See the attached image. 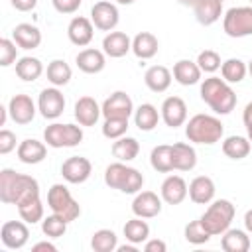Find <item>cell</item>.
<instances>
[{
	"mask_svg": "<svg viewBox=\"0 0 252 252\" xmlns=\"http://www.w3.org/2000/svg\"><path fill=\"white\" fill-rule=\"evenodd\" d=\"M39 195V183L26 173H18L10 167L0 171V201L6 205H20Z\"/></svg>",
	"mask_w": 252,
	"mask_h": 252,
	"instance_id": "1",
	"label": "cell"
},
{
	"mask_svg": "<svg viewBox=\"0 0 252 252\" xmlns=\"http://www.w3.org/2000/svg\"><path fill=\"white\" fill-rule=\"evenodd\" d=\"M201 98L217 114H230L236 106V93L220 77H209L201 85Z\"/></svg>",
	"mask_w": 252,
	"mask_h": 252,
	"instance_id": "2",
	"label": "cell"
},
{
	"mask_svg": "<svg viewBox=\"0 0 252 252\" xmlns=\"http://www.w3.org/2000/svg\"><path fill=\"white\" fill-rule=\"evenodd\" d=\"M224 134V126L217 116L211 114H195L185 124V136L193 144H217Z\"/></svg>",
	"mask_w": 252,
	"mask_h": 252,
	"instance_id": "3",
	"label": "cell"
},
{
	"mask_svg": "<svg viewBox=\"0 0 252 252\" xmlns=\"http://www.w3.org/2000/svg\"><path fill=\"white\" fill-rule=\"evenodd\" d=\"M104 183L110 189H118L122 193H138L142 191L144 175L136 167H130L124 161H116L104 169Z\"/></svg>",
	"mask_w": 252,
	"mask_h": 252,
	"instance_id": "4",
	"label": "cell"
},
{
	"mask_svg": "<svg viewBox=\"0 0 252 252\" xmlns=\"http://www.w3.org/2000/svg\"><path fill=\"white\" fill-rule=\"evenodd\" d=\"M234 213H236V209L228 199H217L209 205V209L203 213V217L199 220L211 232V236H217L230 228Z\"/></svg>",
	"mask_w": 252,
	"mask_h": 252,
	"instance_id": "5",
	"label": "cell"
},
{
	"mask_svg": "<svg viewBox=\"0 0 252 252\" xmlns=\"http://www.w3.org/2000/svg\"><path fill=\"white\" fill-rule=\"evenodd\" d=\"M47 207L51 213L63 217L67 222H73L81 215V205L73 199L71 191L63 183H53L47 191Z\"/></svg>",
	"mask_w": 252,
	"mask_h": 252,
	"instance_id": "6",
	"label": "cell"
},
{
	"mask_svg": "<svg viewBox=\"0 0 252 252\" xmlns=\"http://www.w3.org/2000/svg\"><path fill=\"white\" fill-rule=\"evenodd\" d=\"M43 140L49 148H75L83 142V128L81 124H61L53 122L43 130Z\"/></svg>",
	"mask_w": 252,
	"mask_h": 252,
	"instance_id": "7",
	"label": "cell"
},
{
	"mask_svg": "<svg viewBox=\"0 0 252 252\" xmlns=\"http://www.w3.org/2000/svg\"><path fill=\"white\" fill-rule=\"evenodd\" d=\"M222 30L228 37L252 35V6H236L226 10L222 18Z\"/></svg>",
	"mask_w": 252,
	"mask_h": 252,
	"instance_id": "8",
	"label": "cell"
},
{
	"mask_svg": "<svg viewBox=\"0 0 252 252\" xmlns=\"http://www.w3.org/2000/svg\"><path fill=\"white\" fill-rule=\"evenodd\" d=\"M118 20H120V14H118L116 4H112L108 0H100V2L93 4V8H91V22L94 24L96 30L112 32L118 26Z\"/></svg>",
	"mask_w": 252,
	"mask_h": 252,
	"instance_id": "9",
	"label": "cell"
},
{
	"mask_svg": "<svg viewBox=\"0 0 252 252\" xmlns=\"http://www.w3.org/2000/svg\"><path fill=\"white\" fill-rule=\"evenodd\" d=\"M37 110L47 120L59 118L63 114V110H65V96H63V93L57 87L43 89L39 93V98H37Z\"/></svg>",
	"mask_w": 252,
	"mask_h": 252,
	"instance_id": "10",
	"label": "cell"
},
{
	"mask_svg": "<svg viewBox=\"0 0 252 252\" xmlns=\"http://www.w3.org/2000/svg\"><path fill=\"white\" fill-rule=\"evenodd\" d=\"M93 173V163L83 158V156H71L63 161L61 165V175L67 183H73V185H79V183H85Z\"/></svg>",
	"mask_w": 252,
	"mask_h": 252,
	"instance_id": "11",
	"label": "cell"
},
{
	"mask_svg": "<svg viewBox=\"0 0 252 252\" xmlns=\"http://www.w3.org/2000/svg\"><path fill=\"white\" fill-rule=\"evenodd\" d=\"M28 238H30V228H28L26 220L24 222L22 220H8L0 228V240L10 250L24 248L28 244Z\"/></svg>",
	"mask_w": 252,
	"mask_h": 252,
	"instance_id": "12",
	"label": "cell"
},
{
	"mask_svg": "<svg viewBox=\"0 0 252 252\" xmlns=\"http://www.w3.org/2000/svg\"><path fill=\"white\" fill-rule=\"evenodd\" d=\"M100 108L104 118H130L134 112V102L124 91H116L108 98H104Z\"/></svg>",
	"mask_w": 252,
	"mask_h": 252,
	"instance_id": "13",
	"label": "cell"
},
{
	"mask_svg": "<svg viewBox=\"0 0 252 252\" xmlns=\"http://www.w3.org/2000/svg\"><path fill=\"white\" fill-rule=\"evenodd\" d=\"M8 114L20 126L30 124L35 116V102L30 94H14L8 102Z\"/></svg>",
	"mask_w": 252,
	"mask_h": 252,
	"instance_id": "14",
	"label": "cell"
},
{
	"mask_svg": "<svg viewBox=\"0 0 252 252\" xmlns=\"http://www.w3.org/2000/svg\"><path fill=\"white\" fill-rule=\"evenodd\" d=\"M161 201L154 191H138L132 201V213L140 219H154L161 213Z\"/></svg>",
	"mask_w": 252,
	"mask_h": 252,
	"instance_id": "15",
	"label": "cell"
},
{
	"mask_svg": "<svg viewBox=\"0 0 252 252\" xmlns=\"http://www.w3.org/2000/svg\"><path fill=\"white\" fill-rule=\"evenodd\" d=\"M161 120L169 128L183 126L187 120V104L181 96H167L161 104Z\"/></svg>",
	"mask_w": 252,
	"mask_h": 252,
	"instance_id": "16",
	"label": "cell"
},
{
	"mask_svg": "<svg viewBox=\"0 0 252 252\" xmlns=\"http://www.w3.org/2000/svg\"><path fill=\"white\" fill-rule=\"evenodd\" d=\"M67 35H69V41L73 45L85 47V45H89L93 41L94 24L85 16H75L67 26Z\"/></svg>",
	"mask_w": 252,
	"mask_h": 252,
	"instance_id": "17",
	"label": "cell"
},
{
	"mask_svg": "<svg viewBox=\"0 0 252 252\" xmlns=\"http://www.w3.org/2000/svg\"><path fill=\"white\" fill-rule=\"evenodd\" d=\"M189 195V187L181 175H167L161 183V199L167 205H179Z\"/></svg>",
	"mask_w": 252,
	"mask_h": 252,
	"instance_id": "18",
	"label": "cell"
},
{
	"mask_svg": "<svg viewBox=\"0 0 252 252\" xmlns=\"http://www.w3.org/2000/svg\"><path fill=\"white\" fill-rule=\"evenodd\" d=\"M102 51L112 57V59H118V57H124L128 51H132V39L128 37V33L124 32H108L102 39Z\"/></svg>",
	"mask_w": 252,
	"mask_h": 252,
	"instance_id": "19",
	"label": "cell"
},
{
	"mask_svg": "<svg viewBox=\"0 0 252 252\" xmlns=\"http://www.w3.org/2000/svg\"><path fill=\"white\" fill-rule=\"evenodd\" d=\"M100 114H102V108L93 96H81L75 102V120L81 126H94Z\"/></svg>",
	"mask_w": 252,
	"mask_h": 252,
	"instance_id": "20",
	"label": "cell"
},
{
	"mask_svg": "<svg viewBox=\"0 0 252 252\" xmlns=\"http://www.w3.org/2000/svg\"><path fill=\"white\" fill-rule=\"evenodd\" d=\"M47 156V146L39 140H33V138H28L24 142H20L18 146V159L22 163H28V165H35V163H41Z\"/></svg>",
	"mask_w": 252,
	"mask_h": 252,
	"instance_id": "21",
	"label": "cell"
},
{
	"mask_svg": "<svg viewBox=\"0 0 252 252\" xmlns=\"http://www.w3.org/2000/svg\"><path fill=\"white\" fill-rule=\"evenodd\" d=\"M215 181L207 175H197L189 183V199L197 205H207L215 199Z\"/></svg>",
	"mask_w": 252,
	"mask_h": 252,
	"instance_id": "22",
	"label": "cell"
},
{
	"mask_svg": "<svg viewBox=\"0 0 252 252\" xmlns=\"http://www.w3.org/2000/svg\"><path fill=\"white\" fill-rule=\"evenodd\" d=\"M104 55H106L104 51L89 47V49L79 51V55H77L75 61H77V67H79L83 73L96 75V73H100V71L104 69V65H106V57H104Z\"/></svg>",
	"mask_w": 252,
	"mask_h": 252,
	"instance_id": "23",
	"label": "cell"
},
{
	"mask_svg": "<svg viewBox=\"0 0 252 252\" xmlns=\"http://www.w3.org/2000/svg\"><path fill=\"white\" fill-rule=\"evenodd\" d=\"M12 39L22 49H35L41 43V32L33 24H18L12 32Z\"/></svg>",
	"mask_w": 252,
	"mask_h": 252,
	"instance_id": "24",
	"label": "cell"
},
{
	"mask_svg": "<svg viewBox=\"0 0 252 252\" xmlns=\"http://www.w3.org/2000/svg\"><path fill=\"white\" fill-rule=\"evenodd\" d=\"M144 83L152 93H165L171 85V71L163 65H152L144 75Z\"/></svg>",
	"mask_w": 252,
	"mask_h": 252,
	"instance_id": "25",
	"label": "cell"
},
{
	"mask_svg": "<svg viewBox=\"0 0 252 252\" xmlns=\"http://www.w3.org/2000/svg\"><path fill=\"white\" fill-rule=\"evenodd\" d=\"M159 49L158 37L152 32H140L132 39V51L138 59H152Z\"/></svg>",
	"mask_w": 252,
	"mask_h": 252,
	"instance_id": "26",
	"label": "cell"
},
{
	"mask_svg": "<svg viewBox=\"0 0 252 252\" xmlns=\"http://www.w3.org/2000/svg\"><path fill=\"white\" fill-rule=\"evenodd\" d=\"M201 69L197 65V61H191V59H179L175 65H173V79L183 85V87H189V85H195L199 83L201 79Z\"/></svg>",
	"mask_w": 252,
	"mask_h": 252,
	"instance_id": "27",
	"label": "cell"
},
{
	"mask_svg": "<svg viewBox=\"0 0 252 252\" xmlns=\"http://www.w3.org/2000/svg\"><path fill=\"white\" fill-rule=\"evenodd\" d=\"M171 154H173V169H177V171H191L197 165V154H195L193 146H189L185 142L173 144Z\"/></svg>",
	"mask_w": 252,
	"mask_h": 252,
	"instance_id": "28",
	"label": "cell"
},
{
	"mask_svg": "<svg viewBox=\"0 0 252 252\" xmlns=\"http://www.w3.org/2000/svg\"><path fill=\"white\" fill-rule=\"evenodd\" d=\"M195 18L201 26H213L222 16V2L219 0H199L193 6Z\"/></svg>",
	"mask_w": 252,
	"mask_h": 252,
	"instance_id": "29",
	"label": "cell"
},
{
	"mask_svg": "<svg viewBox=\"0 0 252 252\" xmlns=\"http://www.w3.org/2000/svg\"><path fill=\"white\" fill-rule=\"evenodd\" d=\"M220 246L224 252H248L250 250V236L240 228H228L220 234Z\"/></svg>",
	"mask_w": 252,
	"mask_h": 252,
	"instance_id": "30",
	"label": "cell"
},
{
	"mask_svg": "<svg viewBox=\"0 0 252 252\" xmlns=\"http://www.w3.org/2000/svg\"><path fill=\"white\" fill-rule=\"evenodd\" d=\"M134 122H136V126H138L142 132H150V130H154V128L158 126V122H159V112H158V108H156L154 104L144 102V104H140V106L134 110Z\"/></svg>",
	"mask_w": 252,
	"mask_h": 252,
	"instance_id": "31",
	"label": "cell"
},
{
	"mask_svg": "<svg viewBox=\"0 0 252 252\" xmlns=\"http://www.w3.org/2000/svg\"><path fill=\"white\" fill-rule=\"evenodd\" d=\"M138 154H140V144L136 138L122 136L112 144V156L118 161H132L138 158Z\"/></svg>",
	"mask_w": 252,
	"mask_h": 252,
	"instance_id": "32",
	"label": "cell"
},
{
	"mask_svg": "<svg viewBox=\"0 0 252 252\" xmlns=\"http://www.w3.org/2000/svg\"><path fill=\"white\" fill-rule=\"evenodd\" d=\"M252 142L244 136H228L222 142V154L230 159H244L250 154Z\"/></svg>",
	"mask_w": 252,
	"mask_h": 252,
	"instance_id": "33",
	"label": "cell"
},
{
	"mask_svg": "<svg viewBox=\"0 0 252 252\" xmlns=\"http://www.w3.org/2000/svg\"><path fill=\"white\" fill-rule=\"evenodd\" d=\"M150 163L156 171L159 173H169L173 171V154H171V146L167 144H159L152 150L150 154Z\"/></svg>",
	"mask_w": 252,
	"mask_h": 252,
	"instance_id": "34",
	"label": "cell"
},
{
	"mask_svg": "<svg viewBox=\"0 0 252 252\" xmlns=\"http://www.w3.org/2000/svg\"><path fill=\"white\" fill-rule=\"evenodd\" d=\"M41 73H43V65L37 57H22L16 63V75L22 81H28V83L37 81L41 77Z\"/></svg>",
	"mask_w": 252,
	"mask_h": 252,
	"instance_id": "35",
	"label": "cell"
},
{
	"mask_svg": "<svg viewBox=\"0 0 252 252\" xmlns=\"http://www.w3.org/2000/svg\"><path fill=\"white\" fill-rule=\"evenodd\" d=\"M18 213H20V219L26 220L28 224H35V222L43 220V203H41L39 195L20 203L18 205Z\"/></svg>",
	"mask_w": 252,
	"mask_h": 252,
	"instance_id": "36",
	"label": "cell"
},
{
	"mask_svg": "<svg viewBox=\"0 0 252 252\" xmlns=\"http://www.w3.org/2000/svg\"><path fill=\"white\" fill-rule=\"evenodd\" d=\"M124 236L132 244H142V242H146L150 238V224L146 220H142L140 217L130 219L124 224Z\"/></svg>",
	"mask_w": 252,
	"mask_h": 252,
	"instance_id": "37",
	"label": "cell"
},
{
	"mask_svg": "<svg viewBox=\"0 0 252 252\" xmlns=\"http://www.w3.org/2000/svg\"><path fill=\"white\" fill-rule=\"evenodd\" d=\"M47 81L53 85V87H65L69 81H71V67L63 61V59H53L49 65H47Z\"/></svg>",
	"mask_w": 252,
	"mask_h": 252,
	"instance_id": "38",
	"label": "cell"
},
{
	"mask_svg": "<svg viewBox=\"0 0 252 252\" xmlns=\"http://www.w3.org/2000/svg\"><path fill=\"white\" fill-rule=\"evenodd\" d=\"M248 73V65L236 57H230L226 61H222L220 65V75L226 83H240Z\"/></svg>",
	"mask_w": 252,
	"mask_h": 252,
	"instance_id": "39",
	"label": "cell"
},
{
	"mask_svg": "<svg viewBox=\"0 0 252 252\" xmlns=\"http://www.w3.org/2000/svg\"><path fill=\"white\" fill-rule=\"evenodd\" d=\"M91 248L94 252H112L118 248V236L110 228H100L91 238Z\"/></svg>",
	"mask_w": 252,
	"mask_h": 252,
	"instance_id": "40",
	"label": "cell"
},
{
	"mask_svg": "<svg viewBox=\"0 0 252 252\" xmlns=\"http://www.w3.org/2000/svg\"><path fill=\"white\" fill-rule=\"evenodd\" d=\"M67 224H69V222H67L63 217L51 213L49 217H43V220H41V230H43V234H45L47 238H59V236H63V234L67 232Z\"/></svg>",
	"mask_w": 252,
	"mask_h": 252,
	"instance_id": "41",
	"label": "cell"
},
{
	"mask_svg": "<svg viewBox=\"0 0 252 252\" xmlns=\"http://www.w3.org/2000/svg\"><path fill=\"white\" fill-rule=\"evenodd\" d=\"M128 130V118H104L102 136L108 140H118Z\"/></svg>",
	"mask_w": 252,
	"mask_h": 252,
	"instance_id": "42",
	"label": "cell"
},
{
	"mask_svg": "<svg viewBox=\"0 0 252 252\" xmlns=\"http://www.w3.org/2000/svg\"><path fill=\"white\" fill-rule=\"evenodd\" d=\"M185 240L191 244H205L211 240V232L201 224V220H191L185 226Z\"/></svg>",
	"mask_w": 252,
	"mask_h": 252,
	"instance_id": "43",
	"label": "cell"
},
{
	"mask_svg": "<svg viewBox=\"0 0 252 252\" xmlns=\"http://www.w3.org/2000/svg\"><path fill=\"white\" fill-rule=\"evenodd\" d=\"M197 65H199V69L203 71V73H215V71H219L220 69V55L217 53V51H213V49H205V51H201L199 55H197Z\"/></svg>",
	"mask_w": 252,
	"mask_h": 252,
	"instance_id": "44",
	"label": "cell"
},
{
	"mask_svg": "<svg viewBox=\"0 0 252 252\" xmlns=\"http://www.w3.org/2000/svg\"><path fill=\"white\" fill-rule=\"evenodd\" d=\"M16 55H18L16 41L8 39V37H2L0 39V65L2 67H10L16 61Z\"/></svg>",
	"mask_w": 252,
	"mask_h": 252,
	"instance_id": "45",
	"label": "cell"
},
{
	"mask_svg": "<svg viewBox=\"0 0 252 252\" xmlns=\"http://www.w3.org/2000/svg\"><path fill=\"white\" fill-rule=\"evenodd\" d=\"M12 150H16V134L10 130H0V154L6 156Z\"/></svg>",
	"mask_w": 252,
	"mask_h": 252,
	"instance_id": "46",
	"label": "cell"
},
{
	"mask_svg": "<svg viewBox=\"0 0 252 252\" xmlns=\"http://www.w3.org/2000/svg\"><path fill=\"white\" fill-rule=\"evenodd\" d=\"M51 2H53V8L59 14H73V12L79 10L83 0H51Z\"/></svg>",
	"mask_w": 252,
	"mask_h": 252,
	"instance_id": "47",
	"label": "cell"
},
{
	"mask_svg": "<svg viewBox=\"0 0 252 252\" xmlns=\"http://www.w3.org/2000/svg\"><path fill=\"white\" fill-rule=\"evenodd\" d=\"M144 250L146 252H165L167 250V244L163 242V240H159V238H148L146 240V244H144Z\"/></svg>",
	"mask_w": 252,
	"mask_h": 252,
	"instance_id": "48",
	"label": "cell"
},
{
	"mask_svg": "<svg viewBox=\"0 0 252 252\" xmlns=\"http://www.w3.org/2000/svg\"><path fill=\"white\" fill-rule=\"evenodd\" d=\"M242 122H244V128H246L248 140L252 142V102H248V104L244 106V112H242Z\"/></svg>",
	"mask_w": 252,
	"mask_h": 252,
	"instance_id": "49",
	"label": "cell"
},
{
	"mask_svg": "<svg viewBox=\"0 0 252 252\" xmlns=\"http://www.w3.org/2000/svg\"><path fill=\"white\" fill-rule=\"evenodd\" d=\"M10 4L18 10V12H30L35 8L37 0H10Z\"/></svg>",
	"mask_w": 252,
	"mask_h": 252,
	"instance_id": "50",
	"label": "cell"
},
{
	"mask_svg": "<svg viewBox=\"0 0 252 252\" xmlns=\"http://www.w3.org/2000/svg\"><path fill=\"white\" fill-rule=\"evenodd\" d=\"M32 250H33V252H39V250H49V252H55V250H57V246H55L53 242H47V240H43V242H37V244H33V246H32Z\"/></svg>",
	"mask_w": 252,
	"mask_h": 252,
	"instance_id": "51",
	"label": "cell"
},
{
	"mask_svg": "<svg viewBox=\"0 0 252 252\" xmlns=\"http://www.w3.org/2000/svg\"><path fill=\"white\" fill-rule=\"evenodd\" d=\"M244 228H246V232L252 234V209H248L244 215Z\"/></svg>",
	"mask_w": 252,
	"mask_h": 252,
	"instance_id": "52",
	"label": "cell"
},
{
	"mask_svg": "<svg viewBox=\"0 0 252 252\" xmlns=\"http://www.w3.org/2000/svg\"><path fill=\"white\" fill-rule=\"evenodd\" d=\"M116 250H118V252H136V250H138V244H132V242H130V244H124V246H118Z\"/></svg>",
	"mask_w": 252,
	"mask_h": 252,
	"instance_id": "53",
	"label": "cell"
},
{
	"mask_svg": "<svg viewBox=\"0 0 252 252\" xmlns=\"http://www.w3.org/2000/svg\"><path fill=\"white\" fill-rule=\"evenodd\" d=\"M6 112H8V108L0 106V126H4V122H6Z\"/></svg>",
	"mask_w": 252,
	"mask_h": 252,
	"instance_id": "54",
	"label": "cell"
},
{
	"mask_svg": "<svg viewBox=\"0 0 252 252\" xmlns=\"http://www.w3.org/2000/svg\"><path fill=\"white\" fill-rule=\"evenodd\" d=\"M177 2H179V4H183V6H191V8H193L199 0H177Z\"/></svg>",
	"mask_w": 252,
	"mask_h": 252,
	"instance_id": "55",
	"label": "cell"
},
{
	"mask_svg": "<svg viewBox=\"0 0 252 252\" xmlns=\"http://www.w3.org/2000/svg\"><path fill=\"white\" fill-rule=\"evenodd\" d=\"M114 2H118V4H124V6H126V4H132V2H136V0H114Z\"/></svg>",
	"mask_w": 252,
	"mask_h": 252,
	"instance_id": "56",
	"label": "cell"
},
{
	"mask_svg": "<svg viewBox=\"0 0 252 252\" xmlns=\"http://www.w3.org/2000/svg\"><path fill=\"white\" fill-rule=\"evenodd\" d=\"M248 73L252 75V59H250V63H248Z\"/></svg>",
	"mask_w": 252,
	"mask_h": 252,
	"instance_id": "57",
	"label": "cell"
},
{
	"mask_svg": "<svg viewBox=\"0 0 252 252\" xmlns=\"http://www.w3.org/2000/svg\"><path fill=\"white\" fill-rule=\"evenodd\" d=\"M219 2H224V0H219Z\"/></svg>",
	"mask_w": 252,
	"mask_h": 252,
	"instance_id": "58",
	"label": "cell"
},
{
	"mask_svg": "<svg viewBox=\"0 0 252 252\" xmlns=\"http://www.w3.org/2000/svg\"><path fill=\"white\" fill-rule=\"evenodd\" d=\"M250 4H252V0H250Z\"/></svg>",
	"mask_w": 252,
	"mask_h": 252,
	"instance_id": "59",
	"label": "cell"
}]
</instances>
